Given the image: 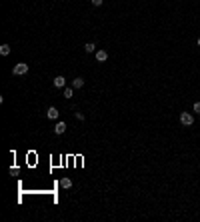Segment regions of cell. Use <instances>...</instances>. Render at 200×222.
<instances>
[{
    "label": "cell",
    "instance_id": "cell-6",
    "mask_svg": "<svg viewBox=\"0 0 200 222\" xmlns=\"http://www.w3.org/2000/svg\"><path fill=\"white\" fill-rule=\"evenodd\" d=\"M62 96H64L66 100H70V98L74 96V88H72V86H66V88H62Z\"/></svg>",
    "mask_w": 200,
    "mask_h": 222
},
{
    "label": "cell",
    "instance_id": "cell-1",
    "mask_svg": "<svg viewBox=\"0 0 200 222\" xmlns=\"http://www.w3.org/2000/svg\"><path fill=\"white\" fill-rule=\"evenodd\" d=\"M180 124H182V126H192V124H194L192 112H180Z\"/></svg>",
    "mask_w": 200,
    "mask_h": 222
},
{
    "label": "cell",
    "instance_id": "cell-2",
    "mask_svg": "<svg viewBox=\"0 0 200 222\" xmlns=\"http://www.w3.org/2000/svg\"><path fill=\"white\" fill-rule=\"evenodd\" d=\"M12 72L16 74V76H24V74L28 72V64H26V62H18V64L12 68Z\"/></svg>",
    "mask_w": 200,
    "mask_h": 222
},
{
    "label": "cell",
    "instance_id": "cell-13",
    "mask_svg": "<svg viewBox=\"0 0 200 222\" xmlns=\"http://www.w3.org/2000/svg\"><path fill=\"white\" fill-rule=\"evenodd\" d=\"M90 2H92V6H100V4L104 2V0H90Z\"/></svg>",
    "mask_w": 200,
    "mask_h": 222
},
{
    "label": "cell",
    "instance_id": "cell-8",
    "mask_svg": "<svg viewBox=\"0 0 200 222\" xmlns=\"http://www.w3.org/2000/svg\"><path fill=\"white\" fill-rule=\"evenodd\" d=\"M82 86H84V78H82V76H76V78L72 80V88H74V90L82 88Z\"/></svg>",
    "mask_w": 200,
    "mask_h": 222
},
{
    "label": "cell",
    "instance_id": "cell-4",
    "mask_svg": "<svg viewBox=\"0 0 200 222\" xmlns=\"http://www.w3.org/2000/svg\"><path fill=\"white\" fill-rule=\"evenodd\" d=\"M46 116L50 118V120H58V116H60V112H58V108L56 106H50L46 110Z\"/></svg>",
    "mask_w": 200,
    "mask_h": 222
},
{
    "label": "cell",
    "instance_id": "cell-12",
    "mask_svg": "<svg viewBox=\"0 0 200 222\" xmlns=\"http://www.w3.org/2000/svg\"><path fill=\"white\" fill-rule=\"evenodd\" d=\"M192 112H196V114H200V102H194V104H192Z\"/></svg>",
    "mask_w": 200,
    "mask_h": 222
},
{
    "label": "cell",
    "instance_id": "cell-14",
    "mask_svg": "<svg viewBox=\"0 0 200 222\" xmlns=\"http://www.w3.org/2000/svg\"><path fill=\"white\" fill-rule=\"evenodd\" d=\"M74 116H76L78 120H84V114H82V112H74Z\"/></svg>",
    "mask_w": 200,
    "mask_h": 222
},
{
    "label": "cell",
    "instance_id": "cell-15",
    "mask_svg": "<svg viewBox=\"0 0 200 222\" xmlns=\"http://www.w3.org/2000/svg\"><path fill=\"white\" fill-rule=\"evenodd\" d=\"M196 44H198V46H200V36H198V40H196Z\"/></svg>",
    "mask_w": 200,
    "mask_h": 222
},
{
    "label": "cell",
    "instance_id": "cell-7",
    "mask_svg": "<svg viewBox=\"0 0 200 222\" xmlns=\"http://www.w3.org/2000/svg\"><path fill=\"white\" fill-rule=\"evenodd\" d=\"M94 54H96V60H98V62L108 60V52H106V50H96Z\"/></svg>",
    "mask_w": 200,
    "mask_h": 222
},
{
    "label": "cell",
    "instance_id": "cell-11",
    "mask_svg": "<svg viewBox=\"0 0 200 222\" xmlns=\"http://www.w3.org/2000/svg\"><path fill=\"white\" fill-rule=\"evenodd\" d=\"M0 54H2V56H8V54H10V44H2V46H0Z\"/></svg>",
    "mask_w": 200,
    "mask_h": 222
},
{
    "label": "cell",
    "instance_id": "cell-10",
    "mask_svg": "<svg viewBox=\"0 0 200 222\" xmlns=\"http://www.w3.org/2000/svg\"><path fill=\"white\" fill-rule=\"evenodd\" d=\"M60 188H72V180L70 178H60Z\"/></svg>",
    "mask_w": 200,
    "mask_h": 222
},
{
    "label": "cell",
    "instance_id": "cell-9",
    "mask_svg": "<svg viewBox=\"0 0 200 222\" xmlns=\"http://www.w3.org/2000/svg\"><path fill=\"white\" fill-rule=\"evenodd\" d=\"M84 52H86V54H92V52H96L94 42H86V44H84Z\"/></svg>",
    "mask_w": 200,
    "mask_h": 222
},
{
    "label": "cell",
    "instance_id": "cell-5",
    "mask_svg": "<svg viewBox=\"0 0 200 222\" xmlns=\"http://www.w3.org/2000/svg\"><path fill=\"white\" fill-rule=\"evenodd\" d=\"M52 84L56 86V88H66V78H64V76H56L52 80Z\"/></svg>",
    "mask_w": 200,
    "mask_h": 222
},
{
    "label": "cell",
    "instance_id": "cell-3",
    "mask_svg": "<svg viewBox=\"0 0 200 222\" xmlns=\"http://www.w3.org/2000/svg\"><path fill=\"white\" fill-rule=\"evenodd\" d=\"M66 132V122L64 120H58L56 124H54V134H58V136H60V134H64Z\"/></svg>",
    "mask_w": 200,
    "mask_h": 222
}]
</instances>
